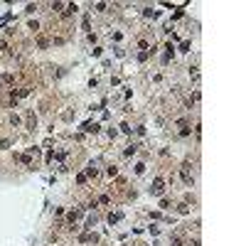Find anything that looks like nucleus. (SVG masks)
<instances>
[{"instance_id":"f257e3e1","label":"nucleus","mask_w":246,"mask_h":246,"mask_svg":"<svg viewBox=\"0 0 246 246\" xmlns=\"http://www.w3.org/2000/svg\"><path fill=\"white\" fill-rule=\"evenodd\" d=\"M182 180H184V184H192V182H195V177H192V172H190V167H187V165L182 167Z\"/></svg>"},{"instance_id":"f03ea898","label":"nucleus","mask_w":246,"mask_h":246,"mask_svg":"<svg viewBox=\"0 0 246 246\" xmlns=\"http://www.w3.org/2000/svg\"><path fill=\"white\" fill-rule=\"evenodd\" d=\"M35 126H37V118H35V113L30 111V113H27V128H35Z\"/></svg>"},{"instance_id":"7ed1b4c3","label":"nucleus","mask_w":246,"mask_h":246,"mask_svg":"<svg viewBox=\"0 0 246 246\" xmlns=\"http://www.w3.org/2000/svg\"><path fill=\"white\" fill-rule=\"evenodd\" d=\"M153 195H162V180H155V184H153Z\"/></svg>"},{"instance_id":"20e7f679","label":"nucleus","mask_w":246,"mask_h":246,"mask_svg":"<svg viewBox=\"0 0 246 246\" xmlns=\"http://www.w3.org/2000/svg\"><path fill=\"white\" fill-rule=\"evenodd\" d=\"M84 130H89V133H98V126H96V123H86Z\"/></svg>"},{"instance_id":"39448f33","label":"nucleus","mask_w":246,"mask_h":246,"mask_svg":"<svg viewBox=\"0 0 246 246\" xmlns=\"http://www.w3.org/2000/svg\"><path fill=\"white\" fill-rule=\"evenodd\" d=\"M76 10H79V5H74V3H72V5H67V10H64V15H72V12H76Z\"/></svg>"},{"instance_id":"423d86ee","label":"nucleus","mask_w":246,"mask_h":246,"mask_svg":"<svg viewBox=\"0 0 246 246\" xmlns=\"http://www.w3.org/2000/svg\"><path fill=\"white\" fill-rule=\"evenodd\" d=\"M79 217H81V212H69V221H72V224L79 219Z\"/></svg>"},{"instance_id":"0eeeda50","label":"nucleus","mask_w":246,"mask_h":246,"mask_svg":"<svg viewBox=\"0 0 246 246\" xmlns=\"http://www.w3.org/2000/svg\"><path fill=\"white\" fill-rule=\"evenodd\" d=\"M20 160H22L25 165H30V162H32V158H30V153H27V155H20Z\"/></svg>"},{"instance_id":"6e6552de","label":"nucleus","mask_w":246,"mask_h":246,"mask_svg":"<svg viewBox=\"0 0 246 246\" xmlns=\"http://www.w3.org/2000/svg\"><path fill=\"white\" fill-rule=\"evenodd\" d=\"M37 44H39V47H42V49H47V44H49V42H47V39H44V37H39V39H37Z\"/></svg>"},{"instance_id":"1a4fd4ad","label":"nucleus","mask_w":246,"mask_h":246,"mask_svg":"<svg viewBox=\"0 0 246 246\" xmlns=\"http://www.w3.org/2000/svg\"><path fill=\"white\" fill-rule=\"evenodd\" d=\"M135 150H138V145H128V148H126V155H133Z\"/></svg>"}]
</instances>
